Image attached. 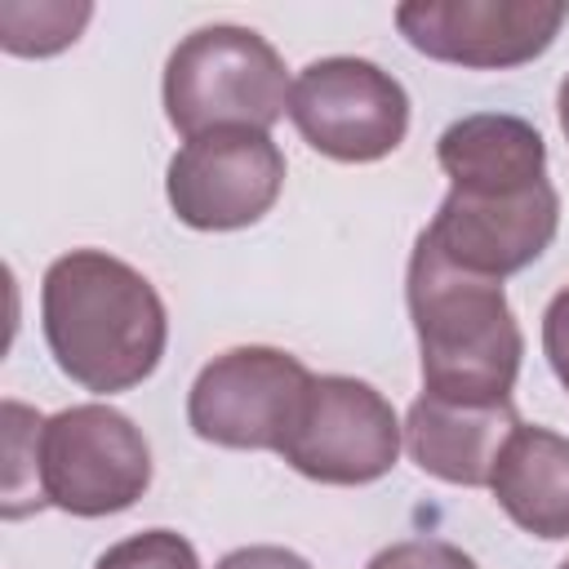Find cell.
<instances>
[{"label": "cell", "mask_w": 569, "mask_h": 569, "mask_svg": "<svg viewBox=\"0 0 569 569\" xmlns=\"http://www.w3.org/2000/svg\"><path fill=\"white\" fill-rule=\"evenodd\" d=\"M36 480L44 507L67 516L129 511L151 485V445L129 413L111 405H71L36 431Z\"/></svg>", "instance_id": "obj_4"}, {"label": "cell", "mask_w": 569, "mask_h": 569, "mask_svg": "<svg viewBox=\"0 0 569 569\" xmlns=\"http://www.w3.org/2000/svg\"><path fill=\"white\" fill-rule=\"evenodd\" d=\"M516 427H520V413L511 400L467 405V400H445L422 391L405 418V449L427 476L445 485L480 489L493 480L498 453Z\"/></svg>", "instance_id": "obj_11"}, {"label": "cell", "mask_w": 569, "mask_h": 569, "mask_svg": "<svg viewBox=\"0 0 569 569\" xmlns=\"http://www.w3.org/2000/svg\"><path fill=\"white\" fill-rule=\"evenodd\" d=\"M498 507L533 538H569V436L516 427L489 480Z\"/></svg>", "instance_id": "obj_12"}, {"label": "cell", "mask_w": 569, "mask_h": 569, "mask_svg": "<svg viewBox=\"0 0 569 569\" xmlns=\"http://www.w3.org/2000/svg\"><path fill=\"white\" fill-rule=\"evenodd\" d=\"M284 58L249 27L191 31L164 62V116L182 138L213 129H271L289 111Z\"/></svg>", "instance_id": "obj_3"}, {"label": "cell", "mask_w": 569, "mask_h": 569, "mask_svg": "<svg viewBox=\"0 0 569 569\" xmlns=\"http://www.w3.org/2000/svg\"><path fill=\"white\" fill-rule=\"evenodd\" d=\"M560 227V196L551 178H471L449 182L427 240L476 276H516L542 258Z\"/></svg>", "instance_id": "obj_5"}, {"label": "cell", "mask_w": 569, "mask_h": 569, "mask_svg": "<svg viewBox=\"0 0 569 569\" xmlns=\"http://www.w3.org/2000/svg\"><path fill=\"white\" fill-rule=\"evenodd\" d=\"M4 520H18L27 511H40V480H36V431H40V413L4 400Z\"/></svg>", "instance_id": "obj_14"}, {"label": "cell", "mask_w": 569, "mask_h": 569, "mask_svg": "<svg viewBox=\"0 0 569 569\" xmlns=\"http://www.w3.org/2000/svg\"><path fill=\"white\" fill-rule=\"evenodd\" d=\"M284 187V151L262 129H213L187 138L164 173V196L178 222L196 231L253 227Z\"/></svg>", "instance_id": "obj_9"}, {"label": "cell", "mask_w": 569, "mask_h": 569, "mask_svg": "<svg viewBox=\"0 0 569 569\" xmlns=\"http://www.w3.org/2000/svg\"><path fill=\"white\" fill-rule=\"evenodd\" d=\"M365 569H480V565L445 538H405L382 547Z\"/></svg>", "instance_id": "obj_16"}, {"label": "cell", "mask_w": 569, "mask_h": 569, "mask_svg": "<svg viewBox=\"0 0 569 569\" xmlns=\"http://www.w3.org/2000/svg\"><path fill=\"white\" fill-rule=\"evenodd\" d=\"M93 18V4H67V0H4L0 4V44L18 58H49L80 40L84 22Z\"/></svg>", "instance_id": "obj_13"}, {"label": "cell", "mask_w": 569, "mask_h": 569, "mask_svg": "<svg viewBox=\"0 0 569 569\" xmlns=\"http://www.w3.org/2000/svg\"><path fill=\"white\" fill-rule=\"evenodd\" d=\"M405 302L418 333L422 391L467 405L511 400L525 333L511 316L502 280L462 271L427 240V231H418L405 276Z\"/></svg>", "instance_id": "obj_2"}, {"label": "cell", "mask_w": 569, "mask_h": 569, "mask_svg": "<svg viewBox=\"0 0 569 569\" xmlns=\"http://www.w3.org/2000/svg\"><path fill=\"white\" fill-rule=\"evenodd\" d=\"M311 382L316 373L280 347H231L196 373L187 422L209 445L280 453Z\"/></svg>", "instance_id": "obj_6"}, {"label": "cell", "mask_w": 569, "mask_h": 569, "mask_svg": "<svg viewBox=\"0 0 569 569\" xmlns=\"http://www.w3.org/2000/svg\"><path fill=\"white\" fill-rule=\"evenodd\" d=\"M565 18V0H409L396 9V27L418 53L471 71L542 58Z\"/></svg>", "instance_id": "obj_10"}, {"label": "cell", "mask_w": 569, "mask_h": 569, "mask_svg": "<svg viewBox=\"0 0 569 569\" xmlns=\"http://www.w3.org/2000/svg\"><path fill=\"white\" fill-rule=\"evenodd\" d=\"M289 120L311 151L342 164H373L405 142L409 93L369 58H320L298 71Z\"/></svg>", "instance_id": "obj_7"}, {"label": "cell", "mask_w": 569, "mask_h": 569, "mask_svg": "<svg viewBox=\"0 0 569 569\" xmlns=\"http://www.w3.org/2000/svg\"><path fill=\"white\" fill-rule=\"evenodd\" d=\"M213 569H311V560H302V556L289 551V547L258 542V547H236V551H227Z\"/></svg>", "instance_id": "obj_18"}, {"label": "cell", "mask_w": 569, "mask_h": 569, "mask_svg": "<svg viewBox=\"0 0 569 569\" xmlns=\"http://www.w3.org/2000/svg\"><path fill=\"white\" fill-rule=\"evenodd\" d=\"M542 351L551 373L560 378V387L569 391V284L547 302L542 311Z\"/></svg>", "instance_id": "obj_17"}, {"label": "cell", "mask_w": 569, "mask_h": 569, "mask_svg": "<svg viewBox=\"0 0 569 569\" xmlns=\"http://www.w3.org/2000/svg\"><path fill=\"white\" fill-rule=\"evenodd\" d=\"M40 329L53 365L84 391H129L156 373L169 316L156 284L107 249H71L40 280Z\"/></svg>", "instance_id": "obj_1"}, {"label": "cell", "mask_w": 569, "mask_h": 569, "mask_svg": "<svg viewBox=\"0 0 569 569\" xmlns=\"http://www.w3.org/2000/svg\"><path fill=\"white\" fill-rule=\"evenodd\" d=\"M400 440L405 427L378 387L325 373L311 382L280 458L320 485H373L396 467Z\"/></svg>", "instance_id": "obj_8"}, {"label": "cell", "mask_w": 569, "mask_h": 569, "mask_svg": "<svg viewBox=\"0 0 569 569\" xmlns=\"http://www.w3.org/2000/svg\"><path fill=\"white\" fill-rule=\"evenodd\" d=\"M93 569H200V556L173 529H142L124 542H111Z\"/></svg>", "instance_id": "obj_15"}, {"label": "cell", "mask_w": 569, "mask_h": 569, "mask_svg": "<svg viewBox=\"0 0 569 569\" xmlns=\"http://www.w3.org/2000/svg\"><path fill=\"white\" fill-rule=\"evenodd\" d=\"M556 111H560V129H565V138H569V76L560 80V93H556Z\"/></svg>", "instance_id": "obj_19"}, {"label": "cell", "mask_w": 569, "mask_h": 569, "mask_svg": "<svg viewBox=\"0 0 569 569\" xmlns=\"http://www.w3.org/2000/svg\"><path fill=\"white\" fill-rule=\"evenodd\" d=\"M556 569H569V560H560V565H556Z\"/></svg>", "instance_id": "obj_20"}]
</instances>
